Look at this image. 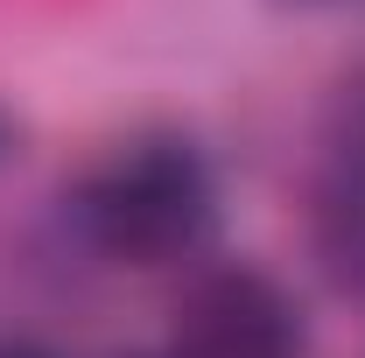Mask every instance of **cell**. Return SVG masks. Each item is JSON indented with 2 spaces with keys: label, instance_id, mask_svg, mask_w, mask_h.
I'll return each mask as SVG.
<instances>
[{
  "label": "cell",
  "instance_id": "obj_1",
  "mask_svg": "<svg viewBox=\"0 0 365 358\" xmlns=\"http://www.w3.org/2000/svg\"><path fill=\"white\" fill-rule=\"evenodd\" d=\"M85 232L98 253H113L127 267L190 260L218 232V176L182 134H148L91 176Z\"/></svg>",
  "mask_w": 365,
  "mask_h": 358
},
{
  "label": "cell",
  "instance_id": "obj_2",
  "mask_svg": "<svg viewBox=\"0 0 365 358\" xmlns=\"http://www.w3.org/2000/svg\"><path fill=\"white\" fill-rule=\"evenodd\" d=\"M309 323L302 302L260 267H211L176 295L169 358H302Z\"/></svg>",
  "mask_w": 365,
  "mask_h": 358
},
{
  "label": "cell",
  "instance_id": "obj_3",
  "mask_svg": "<svg viewBox=\"0 0 365 358\" xmlns=\"http://www.w3.org/2000/svg\"><path fill=\"white\" fill-rule=\"evenodd\" d=\"M309 232H317V260L330 274V288L365 302V120L323 162L317 204H309Z\"/></svg>",
  "mask_w": 365,
  "mask_h": 358
},
{
  "label": "cell",
  "instance_id": "obj_4",
  "mask_svg": "<svg viewBox=\"0 0 365 358\" xmlns=\"http://www.w3.org/2000/svg\"><path fill=\"white\" fill-rule=\"evenodd\" d=\"M281 7H309V14H365V0H281Z\"/></svg>",
  "mask_w": 365,
  "mask_h": 358
},
{
  "label": "cell",
  "instance_id": "obj_5",
  "mask_svg": "<svg viewBox=\"0 0 365 358\" xmlns=\"http://www.w3.org/2000/svg\"><path fill=\"white\" fill-rule=\"evenodd\" d=\"M0 358H56V352L36 344V337H0Z\"/></svg>",
  "mask_w": 365,
  "mask_h": 358
},
{
  "label": "cell",
  "instance_id": "obj_6",
  "mask_svg": "<svg viewBox=\"0 0 365 358\" xmlns=\"http://www.w3.org/2000/svg\"><path fill=\"white\" fill-rule=\"evenodd\" d=\"M7 148H14V120L0 113V162H7Z\"/></svg>",
  "mask_w": 365,
  "mask_h": 358
}]
</instances>
